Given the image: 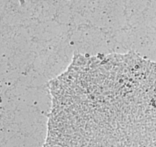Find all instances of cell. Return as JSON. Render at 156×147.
I'll return each instance as SVG.
<instances>
[{
    "label": "cell",
    "instance_id": "6da1fadb",
    "mask_svg": "<svg viewBox=\"0 0 156 147\" xmlns=\"http://www.w3.org/2000/svg\"><path fill=\"white\" fill-rule=\"evenodd\" d=\"M120 90L122 91V82H120ZM132 87H133V81H132V80H128L127 81V82H126L125 83V90L126 89H131L132 90ZM112 90H115L116 93V86H111L110 85V87L109 86V89H108V88H106V92H109L110 93V91L111 92V94H112ZM124 93V92H123ZM107 94V93H106ZM108 96V95H107Z\"/></svg>",
    "mask_w": 156,
    "mask_h": 147
},
{
    "label": "cell",
    "instance_id": "7a4b0ae2",
    "mask_svg": "<svg viewBox=\"0 0 156 147\" xmlns=\"http://www.w3.org/2000/svg\"><path fill=\"white\" fill-rule=\"evenodd\" d=\"M126 92H130V94H131V89H126V90H125V92H124V93H123V92H122V90H121V91H120V95H121V94H123V96H124V94H125V93H126ZM113 94H116V91H115V90H114V92H113V90H112V94H111V92H110V93H109V92H108V93H107V95H110V94H111V95H113ZM105 101H106V99H105ZM97 105H98V104H99V102H97ZM101 106H102V105H101ZM93 110V108H91V109H90V110L89 111V113H87V115H89V114H90V113L91 111Z\"/></svg>",
    "mask_w": 156,
    "mask_h": 147
}]
</instances>
